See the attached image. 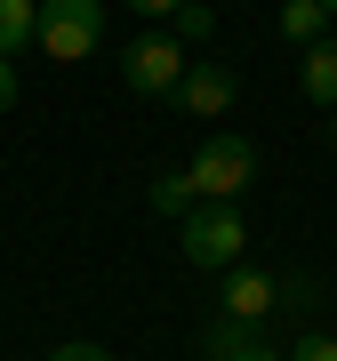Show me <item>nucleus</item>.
I'll return each mask as SVG.
<instances>
[{
  "instance_id": "1a4fd4ad",
  "label": "nucleus",
  "mask_w": 337,
  "mask_h": 361,
  "mask_svg": "<svg viewBox=\"0 0 337 361\" xmlns=\"http://www.w3.org/2000/svg\"><path fill=\"white\" fill-rule=\"evenodd\" d=\"M145 201H153L161 217H193V209H201V193H193V177H185V169H161Z\"/></svg>"
},
{
  "instance_id": "0eeeda50",
  "label": "nucleus",
  "mask_w": 337,
  "mask_h": 361,
  "mask_svg": "<svg viewBox=\"0 0 337 361\" xmlns=\"http://www.w3.org/2000/svg\"><path fill=\"white\" fill-rule=\"evenodd\" d=\"M298 80H305V97L321 104V113H337V40L321 32L313 49H298Z\"/></svg>"
},
{
  "instance_id": "9d476101",
  "label": "nucleus",
  "mask_w": 337,
  "mask_h": 361,
  "mask_svg": "<svg viewBox=\"0 0 337 361\" xmlns=\"http://www.w3.org/2000/svg\"><path fill=\"white\" fill-rule=\"evenodd\" d=\"M321 32H329V8H321V0H281V40H298V49H313Z\"/></svg>"
},
{
  "instance_id": "39448f33",
  "label": "nucleus",
  "mask_w": 337,
  "mask_h": 361,
  "mask_svg": "<svg viewBox=\"0 0 337 361\" xmlns=\"http://www.w3.org/2000/svg\"><path fill=\"white\" fill-rule=\"evenodd\" d=\"M217 281H225V289H217V313H225L233 329L273 322V313H281V297H289V281H273L265 265H225Z\"/></svg>"
},
{
  "instance_id": "20e7f679",
  "label": "nucleus",
  "mask_w": 337,
  "mask_h": 361,
  "mask_svg": "<svg viewBox=\"0 0 337 361\" xmlns=\"http://www.w3.org/2000/svg\"><path fill=\"white\" fill-rule=\"evenodd\" d=\"M185 40L177 32H137L129 49H121V80H129L137 97H177V80H185Z\"/></svg>"
},
{
  "instance_id": "423d86ee",
  "label": "nucleus",
  "mask_w": 337,
  "mask_h": 361,
  "mask_svg": "<svg viewBox=\"0 0 337 361\" xmlns=\"http://www.w3.org/2000/svg\"><path fill=\"white\" fill-rule=\"evenodd\" d=\"M233 97H241V80H233V65H217V56H193L185 80H177V113L185 121H225Z\"/></svg>"
},
{
  "instance_id": "4468645a",
  "label": "nucleus",
  "mask_w": 337,
  "mask_h": 361,
  "mask_svg": "<svg viewBox=\"0 0 337 361\" xmlns=\"http://www.w3.org/2000/svg\"><path fill=\"white\" fill-rule=\"evenodd\" d=\"M49 361H113V353H104V345H80V337H73V345H56Z\"/></svg>"
},
{
  "instance_id": "9b49d317",
  "label": "nucleus",
  "mask_w": 337,
  "mask_h": 361,
  "mask_svg": "<svg viewBox=\"0 0 337 361\" xmlns=\"http://www.w3.org/2000/svg\"><path fill=\"white\" fill-rule=\"evenodd\" d=\"M209 353H217V361H289V353H273V345H249V329H233V322L209 329Z\"/></svg>"
},
{
  "instance_id": "f3484780",
  "label": "nucleus",
  "mask_w": 337,
  "mask_h": 361,
  "mask_svg": "<svg viewBox=\"0 0 337 361\" xmlns=\"http://www.w3.org/2000/svg\"><path fill=\"white\" fill-rule=\"evenodd\" d=\"M321 8H329V16H337V0H321Z\"/></svg>"
},
{
  "instance_id": "f257e3e1",
  "label": "nucleus",
  "mask_w": 337,
  "mask_h": 361,
  "mask_svg": "<svg viewBox=\"0 0 337 361\" xmlns=\"http://www.w3.org/2000/svg\"><path fill=\"white\" fill-rule=\"evenodd\" d=\"M177 241H185V265H201V273H225V265H241V249H249L241 201H201L193 217H177Z\"/></svg>"
},
{
  "instance_id": "f03ea898",
  "label": "nucleus",
  "mask_w": 337,
  "mask_h": 361,
  "mask_svg": "<svg viewBox=\"0 0 337 361\" xmlns=\"http://www.w3.org/2000/svg\"><path fill=\"white\" fill-rule=\"evenodd\" d=\"M185 177H193V193H201V201H241V193H249V177H257V145L233 137V129H217V137H201V145H193Z\"/></svg>"
},
{
  "instance_id": "6e6552de",
  "label": "nucleus",
  "mask_w": 337,
  "mask_h": 361,
  "mask_svg": "<svg viewBox=\"0 0 337 361\" xmlns=\"http://www.w3.org/2000/svg\"><path fill=\"white\" fill-rule=\"evenodd\" d=\"M40 49V0H0V56Z\"/></svg>"
},
{
  "instance_id": "2eb2a0df",
  "label": "nucleus",
  "mask_w": 337,
  "mask_h": 361,
  "mask_svg": "<svg viewBox=\"0 0 337 361\" xmlns=\"http://www.w3.org/2000/svg\"><path fill=\"white\" fill-rule=\"evenodd\" d=\"M16 97H25V89H16V56H0V113H8Z\"/></svg>"
},
{
  "instance_id": "7ed1b4c3",
  "label": "nucleus",
  "mask_w": 337,
  "mask_h": 361,
  "mask_svg": "<svg viewBox=\"0 0 337 361\" xmlns=\"http://www.w3.org/2000/svg\"><path fill=\"white\" fill-rule=\"evenodd\" d=\"M104 40V0H40V56L80 65Z\"/></svg>"
},
{
  "instance_id": "f8f14e48",
  "label": "nucleus",
  "mask_w": 337,
  "mask_h": 361,
  "mask_svg": "<svg viewBox=\"0 0 337 361\" xmlns=\"http://www.w3.org/2000/svg\"><path fill=\"white\" fill-rule=\"evenodd\" d=\"M168 25H177V40H209V25H217V16H209L201 0H185V8L168 16Z\"/></svg>"
},
{
  "instance_id": "ddd939ff",
  "label": "nucleus",
  "mask_w": 337,
  "mask_h": 361,
  "mask_svg": "<svg viewBox=\"0 0 337 361\" xmlns=\"http://www.w3.org/2000/svg\"><path fill=\"white\" fill-rule=\"evenodd\" d=\"M289 361H337V337L329 329H305L298 345H289Z\"/></svg>"
},
{
  "instance_id": "dca6fc26",
  "label": "nucleus",
  "mask_w": 337,
  "mask_h": 361,
  "mask_svg": "<svg viewBox=\"0 0 337 361\" xmlns=\"http://www.w3.org/2000/svg\"><path fill=\"white\" fill-rule=\"evenodd\" d=\"M129 8H137V16H153V25H161V16H177V8H185V0H129Z\"/></svg>"
},
{
  "instance_id": "a211bd4d",
  "label": "nucleus",
  "mask_w": 337,
  "mask_h": 361,
  "mask_svg": "<svg viewBox=\"0 0 337 361\" xmlns=\"http://www.w3.org/2000/svg\"><path fill=\"white\" fill-rule=\"evenodd\" d=\"M329 137H337V121H329Z\"/></svg>"
}]
</instances>
